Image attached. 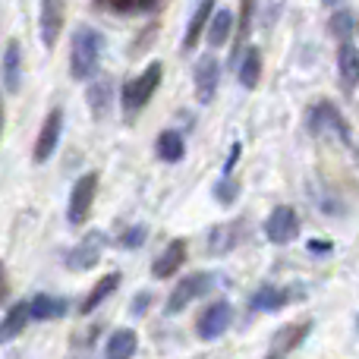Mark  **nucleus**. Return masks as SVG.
Segmentation results:
<instances>
[{
  "instance_id": "1",
  "label": "nucleus",
  "mask_w": 359,
  "mask_h": 359,
  "mask_svg": "<svg viewBox=\"0 0 359 359\" xmlns=\"http://www.w3.org/2000/svg\"><path fill=\"white\" fill-rule=\"evenodd\" d=\"M101 50H104L101 32L82 25L73 35V48H69V73H73V79H92V73L101 63Z\"/></svg>"
},
{
  "instance_id": "2",
  "label": "nucleus",
  "mask_w": 359,
  "mask_h": 359,
  "mask_svg": "<svg viewBox=\"0 0 359 359\" xmlns=\"http://www.w3.org/2000/svg\"><path fill=\"white\" fill-rule=\"evenodd\" d=\"M161 86V63H149V67L142 69V76H136V79H130L123 86V111L126 117H133V114H139L145 104L151 101V95H155V88Z\"/></svg>"
},
{
  "instance_id": "3",
  "label": "nucleus",
  "mask_w": 359,
  "mask_h": 359,
  "mask_svg": "<svg viewBox=\"0 0 359 359\" xmlns=\"http://www.w3.org/2000/svg\"><path fill=\"white\" fill-rule=\"evenodd\" d=\"M211 284H215V278H211V274H205V271L189 274V278H183V280H180V284L174 287V293L168 297V306H164V309H168L170 316H177V312H183L186 306L192 303V299L205 297V293L211 290Z\"/></svg>"
},
{
  "instance_id": "4",
  "label": "nucleus",
  "mask_w": 359,
  "mask_h": 359,
  "mask_svg": "<svg viewBox=\"0 0 359 359\" xmlns=\"http://www.w3.org/2000/svg\"><path fill=\"white\" fill-rule=\"evenodd\" d=\"M95 192H98V174H86L73 183V192H69V205H67V217L69 224L79 227L82 221L88 217L92 211V202H95Z\"/></svg>"
},
{
  "instance_id": "5",
  "label": "nucleus",
  "mask_w": 359,
  "mask_h": 359,
  "mask_svg": "<svg viewBox=\"0 0 359 359\" xmlns=\"http://www.w3.org/2000/svg\"><path fill=\"white\" fill-rule=\"evenodd\" d=\"M297 233H299V215L290 205H278L265 221V236L271 243H278V246H284V243H290Z\"/></svg>"
},
{
  "instance_id": "6",
  "label": "nucleus",
  "mask_w": 359,
  "mask_h": 359,
  "mask_svg": "<svg viewBox=\"0 0 359 359\" xmlns=\"http://www.w3.org/2000/svg\"><path fill=\"white\" fill-rule=\"evenodd\" d=\"M230 322H233V309H230V303H215V306H208V309L198 316V322H196V331H198V337L202 341H215V337H221L224 331L230 328Z\"/></svg>"
},
{
  "instance_id": "7",
  "label": "nucleus",
  "mask_w": 359,
  "mask_h": 359,
  "mask_svg": "<svg viewBox=\"0 0 359 359\" xmlns=\"http://www.w3.org/2000/svg\"><path fill=\"white\" fill-rule=\"evenodd\" d=\"M63 16H67V0H41V13H38V29H41L44 48H54L57 38L63 32Z\"/></svg>"
},
{
  "instance_id": "8",
  "label": "nucleus",
  "mask_w": 359,
  "mask_h": 359,
  "mask_svg": "<svg viewBox=\"0 0 359 359\" xmlns=\"http://www.w3.org/2000/svg\"><path fill=\"white\" fill-rule=\"evenodd\" d=\"M60 133H63V111H50L48 120H44L41 133H38V142H35V151H32V161L35 164H44L50 155L57 151V142H60Z\"/></svg>"
},
{
  "instance_id": "9",
  "label": "nucleus",
  "mask_w": 359,
  "mask_h": 359,
  "mask_svg": "<svg viewBox=\"0 0 359 359\" xmlns=\"http://www.w3.org/2000/svg\"><path fill=\"white\" fill-rule=\"evenodd\" d=\"M101 252H104V233H88L79 246L67 252V265L73 271H88V268L98 265Z\"/></svg>"
},
{
  "instance_id": "10",
  "label": "nucleus",
  "mask_w": 359,
  "mask_h": 359,
  "mask_svg": "<svg viewBox=\"0 0 359 359\" xmlns=\"http://www.w3.org/2000/svg\"><path fill=\"white\" fill-rule=\"evenodd\" d=\"M290 299H303V287H262L252 293L249 306L255 312H274L280 306H287Z\"/></svg>"
},
{
  "instance_id": "11",
  "label": "nucleus",
  "mask_w": 359,
  "mask_h": 359,
  "mask_svg": "<svg viewBox=\"0 0 359 359\" xmlns=\"http://www.w3.org/2000/svg\"><path fill=\"white\" fill-rule=\"evenodd\" d=\"M217 79H221V67L211 54H205L202 60L196 63V92H198V101L208 104L217 92Z\"/></svg>"
},
{
  "instance_id": "12",
  "label": "nucleus",
  "mask_w": 359,
  "mask_h": 359,
  "mask_svg": "<svg viewBox=\"0 0 359 359\" xmlns=\"http://www.w3.org/2000/svg\"><path fill=\"white\" fill-rule=\"evenodd\" d=\"M337 76H341L344 92H353L359 86V50L350 41H341L337 48Z\"/></svg>"
},
{
  "instance_id": "13",
  "label": "nucleus",
  "mask_w": 359,
  "mask_h": 359,
  "mask_svg": "<svg viewBox=\"0 0 359 359\" xmlns=\"http://www.w3.org/2000/svg\"><path fill=\"white\" fill-rule=\"evenodd\" d=\"M309 328H312L309 322H303V325H287V328H280L278 334H274V350H271V356H265V359H280L284 353H290V350H297L299 344L306 341V334H309Z\"/></svg>"
},
{
  "instance_id": "14",
  "label": "nucleus",
  "mask_w": 359,
  "mask_h": 359,
  "mask_svg": "<svg viewBox=\"0 0 359 359\" xmlns=\"http://www.w3.org/2000/svg\"><path fill=\"white\" fill-rule=\"evenodd\" d=\"M211 16H215V0H202V4L196 6V13H192L189 25H186V35H183V50H192L198 44V38H202L205 25L211 22Z\"/></svg>"
},
{
  "instance_id": "15",
  "label": "nucleus",
  "mask_w": 359,
  "mask_h": 359,
  "mask_svg": "<svg viewBox=\"0 0 359 359\" xmlns=\"http://www.w3.org/2000/svg\"><path fill=\"white\" fill-rule=\"evenodd\" d=\"M183 262H186V243H183V240H174V243H170V246L161 252V259L151 265V274H155L158 280H164V278H170L177 268H183Z\"/></svg>"
},
{
  "instance_id": "16",
  "label": "nucleus",
  "mask_w": 359,
  "mask_h": 359,
  "mask_svg": "<svg viewBox=\"0 0 359 359\" xmlns=\"http://www.w3.org/2000/svg\"><path fill=\"white\" fill-rule=\"evenodd\" d=\"M136 331L133 328H117L111 337H107V347H104V356L107 359H133V353H136Z\"/></svg>"
},
{
  "instance_id": "17",
  "label": "nucleus",
  "mask_w": 359,
  "mask_h": 359,
  "mask_svg": "<svg viewBox=\"0 0 359 359\" xmlns=\"http://www.w3.org/2000/svg\"><path fill=\"white\" fill-rule=\"evenodd\" d=\"M120 280H123V278H120V271H114V274H104V278H101L98 284L92 287V293H88V297L82 299V306H79V312H82V316H88V312H92V309H98V306L104 303V299L111 297V293H117Z\"/></svg>"
},
{
  "instance_id": "18",
  "label": "nucleus",
  "mask_w": 359,
  "mask_h": 359,
  "mask_svg": "<svg viewBox=\"0 0 359 359\" xmlns=\"http://www.w3.org/2000/svg\"><path fill=\"white\" fill-rule=\"evenodd\" d=\"M32 312H29V303H16L10 312H6V318L0 322V344H10L13 337H19L25 331V325H29Z\"/></svg>"
},
{
  "instance_id": "19",
  "label": "nucleus",
  "mask_w": 359,
  "mask_h": 359,
  "mask_svg": "<svg viewBox=\"0 0 359 359\" xmlns=\"http://www.w3.org/2000/svg\"><path fill=\"white\" fill-rule=\"evenodd\" d=\"M309 123H312V130H316V133H325V130L331 126V130H337V133H341V136L350 142V130H347V123H344L341 114H337L334 107L328 104V101H325V104H318V107H312V120H309Z\"/></svg>"
},
{
  "instance_id": "20",
  "label": "nucleus",
  "mask_w": 359,
  "mask_h": 359,
  "mask_svg": "<svg viewBox=\"0 0 359 359\" xmlns=\"http://www.w3.org/2000/svg\"><path fill=\"white\" fill-rule=\"evenodd\" d=\"M243 236H246V224H224V227H217L215 233H211L208 252H211V255L230 252L236 243H243Z\"/></svg>"
},
{
  "instance_id": "21",
  "label": "nucleus",
  "mask_w": 359,
  "mask_h": 359,
  "mask_svg": "<svg viewBox=\"0 0 359 359\" xmlns=\"http://www.w3.org/2000/svg\"><path fill=\"white\" fill-rule=\"evenodd\" d=\"M29 312L35 322H50V318L67 312V303H63V299H54L50 293H38V297L29 303Z\"/></svg>"
},
{
  "instance_id": "22",
  "label": "nucleus",
  "mask_w": 359,
  "mask_h": 359,
  "mask_svg": "<svg viewBox=\"0 0 359 359\" xmlns=\"http://www.w3.org/2000/svg\"><path fill=\"white\" fill-rule=\"evenodd\" d=\"M111 101H114V86L111 79H98L92 82V88H88V107H92L95 117H107V111H111Z\"/></svg>"
},
{
  "instance_id": "23",
  "label": "nucleus",
  "mask_w": 359,
  "mask_h": 359,
  "mask_svg": "<svg viewBox=\"0 0 359 359\" xmlns=\"http://www.w3.org/2000/svg\"><path fill=\"white\" fill-rule=\"evenodd\" d=\"M236 76H240V86L243 88H255V86H259V76H262V50L259 48H249L246 54H243Z\"/></svg>"
},
{
  "instance_id": "24",
  "label": "nucleus",
  "mask_w": 359,
  "mask_h": 359,
  "mask_svg": "<svg viewBox=\"0 0 359 359\" xmlns=\"http://www.w3.org/2000/svg\"><path fill=\"white\" fill-rule=\"evenodd\" d=\"M230 32H233V13H230V10H217L215 16H211V22H208V44H211V48L227 44Z\"/></svg>"
},
{
  "instance_id": "25",
  "label": "nucleus",
  "mask_w": 359,
  "mask_h": 359,
  "mask_svg": "<svg viewBox=\"0 0 359 359\" xmlns=\"http://www.w3.org/2000/svg\"><path fill=\"white\" fill-rule=\"evenodd\" d=\"M183 151H186V145H183V136H180V133L168 130L158 136V158H161V161L177 164L180 158H183Z\"/></svg>"
},
{
  "instance_id": "26",
  "label": "nucleus",
  "mask_w": 359,
  "mask_h": 359,
  "mask_svg": "<svg viewBox=\"0 0 359 359\" xmlns=\"http://www.w3.org/2000/svg\"><path fill=\"white\" fill-rule=\"evenodd\" d=\"M19 60H22V50H19L16 41H10L4 57V82H6V92H16L19 88Z\"/></svg>"
},
{
  "instance_id": "27",
  "label": "nucleus",
  "mask_w": 359,
  "mask_h": 359,
  "mask_svg": "<svg viewBox=\"0 0 359 359\" xmlns=\"http://www.w3.org/2000/svg\"><path fill=\"white\" fill-rule=\"evenodd\" d=\"M331 32H334V38L347 41L350 32H353V16H350L347 10H344V13H334V19H331Z\"/></svg>"
},
{
  "instance_id": "28",
  "label": "nucleus",
  "mask_w": 359,
  "mask_h": 359,
  "mask_svg": "<svg viewBox=\"0 0 359 359\" xmlns=\"http://www.w3.org/2000/svg\"><path fill=\"white\" fill-rule=\"evenodd\" d=\"M236 192H240V183H236V180L227 174V177L221 180V183H217V202H221V205H230V202L236 198Z\"/></svg>"
},
{
  "instance_id": "29",
  "label": "nucleus",
  "mask_w": 359,
  "mask_h": 359,
  "mask_svg": "<svg viewBox=\"0 0 359 359\" xmlns=\"http://www.w3.org/2000/svg\"><path fill=\"white\" fill-rule=\"evenodd\" d=\"M145 236H149V227H145V224H136V227H130L123 236H120V243H123L126 249H136L145 243Z\"/></svg>"
},
{
  "instance_id": "30",
  "label": "nucleus",
  "mask_w": 359,
  "mask_h": 359,
  "mask_svg": "<svg viewBox=\"0 0 359 359\" xmlns=\"http://www.w3.org/2000/svg\"><path fill=\"white\" fill-rule=\"evenodd\" d=\"M252 10H255V0H243V4H240V41L249 35V25H252Z\"/></svg>"
},
{
  "instance_id": "31",
  "label": "nucleus",
  "mask_w": 359,
  "mask_h": 359,
  "mask_svg": "<svg viewBox=\"0 0 359 359\" xmlns=\"http://www.w3.org/2000/svg\"><path fill=\"white\" fill-rule=\"evenodd\" d=\"M107 4H111L114 10H120V13H130V10H139V6L155 4V0H107Z\"/></svg>"
},
{
  "instance_id": "32",
  "label": "nucleus",
  "mask_w": 359,
  "mask_h": 359,
  "mask_svg": "<svg viewBox=\"0 0 359 359\" xmlns=\"http://www.w3.org/2000/svg\"><path fill=\"white\" fill-rule=\"evenodd\" d=\"M149 303H151V293H142V297L133 303V316H139V312H145L149 309Z\"/></svg>"
},
{
  "instance_id": "33",
  "label": "nucleus",
  "mask_w": 359,
  "mask_h": 359,
  "mask_svg": "<svg viewBox=\"0 0 359 359\" xmlns=\"http://www.w3.org/2000/svg\"><path fill=\"white\" fill-rule=\"evenodd\" d=\"M322 4H325V6H337V4H341V0H322Z\"/></svg>"
},
{
  "instance_id": "34",
  "label": "nucleus",
  "mask_w": 359,
  "mask_h": 359,
  "mask_svg": "<svg viewBox=\"0 0 359 359\" xmlns=\"http://www.w3.org/2000/svg\"><path fill=\"white\" fill-rule=\"evenodd\" d=\"M0 123H4V120H0Z\"/></svg>"
}]
</instances>
